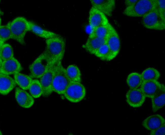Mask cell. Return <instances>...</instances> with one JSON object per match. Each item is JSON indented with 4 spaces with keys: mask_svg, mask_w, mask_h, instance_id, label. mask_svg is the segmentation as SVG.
Instances as JSON below:
<instances>
[{
    "mask_svg": "<svg viewBox=\"0 0 165 135\" xmlns=\"http://www.w3.org/2000/svg\"><path fill=\"white\" fill-rule=\"evenodd\" d=\"M46 47L43 52L51 61L63 59L66 47L64 38L60 35L46 39Z\"/></svg>",
    "mask_w": 165,
    "mask_h": 135,
    "instance_id": "1",
    "label": "cell"
},
{
    "mask_svg": "<svg viewBox=\"0 0 165 135\" xmlns=\"http://www.w3.org/2000/svg\"><path fill=\"white\" fill-rule=\"evenodd\" d=\"M157 5V0H138L132 6L126 7L123 13L132 17H143Z\"/></svg>",
    "mask_w": 165,
    "mask_h": 135,
    "instance_id": "2",
    "label": "cell"
},
{
    "mask_svg": "<svg viewBox=\"0 0 165 135\" xmlns=\"http://www.w3.org/2000/svg\"><path fill=\"white\" fill-rule=\"evenodd\" d=\"M12 34V39L20 44H26L25 37L29 31V21L23 16H18L9 22Z\"/></svg>",
    "mask_w": 165,
    "mask_h": 135,
    "instance_id": "3",
    "label": "cell"
},
{
    "mask_svg": "<svg viewBox=\"0 0 165 135\" xmlns=\"http://www.w3.org/2000/svg\"><path fill=\"white\" fill-rule=\"evenodd\" d=\"M63 59H59L51 61L46 71L40 78V82L42 89V96L47 97L53 92L52 85L53 77L58 66Z\"/></svg>",
    "mask_w": 165,
    "mask_h": 135,
    "instance_id": "4",
    "label": "cell"
},
{
    "mask_svg": "<svg viewBox=\"0 0 165 135\" xmlns=\"http://www.w3.org/2000/svg\"><path fill=\"white\" fill-rule=\"evenodd\" d=\"M71 82L68 78L66 69L60 63L55 72L52 83L53 92L59 94H63L66 88Z\"/></svg>",
    "mask_w": 165,
    "mask_h": 135,
    "instance_id": "5",
    "label": "cell"
},
{
    "mask_svg": "<svg viewBox=\"0 0 165 135\" xmlns=\"http://www.w3.org/2000/svg\"><path fill=\"white\" fill-rule=\"evenodd\" d=\"M142 24L145 28L150 29L162 30L165 29V21L161 17L157 6L143 17Z\"/></svg>",
    "mask_w": 165,
    "mask_h": 135,
    "instance_id": "6",
    "label": "cell"
},
{
    "mask_svg": "<svg viewBox=\"0 0 165 135\" xmlns=\"http://www.w3.org/2000/svg\"><path fill=\"white\" fill-rule=\"evenodd\" d=\"M86 93L85 88L81 82H71L63 94L69 101L77 103L83 99L86 96Z\"/></svg>",
    "mask_w": 165,
    "mask_h": 135,
    "instance_id": "7",
    "label": "cell"
},
{
    "mask_svg": "<svg viewBox=\"0 0 165 135\" xmlns=\"http://www.w3.org/2000/svg\"><path fill=\"white\" fill-rule=\"evenodd\" d=\"M51 61L43 52L42 53L29 65L30 76L32 78H40Z\"/></svg>",
    "mask_w": 165,
    "mask_h": 135,
    "instance_id": "8",
    "label": "cell"
},
{
    "mask_svg": "<svg viewBox=\"0 0 165 135\" xmlns=\"http://www.w3.org/2000/svg\"><path fill=\"white\" fill-rule=\"evenodd\" d=\"M126 101L131 106L138 108L144 103L146 97L140 89L130 88L126 94Z\"/></svg>",
    "mask_w": 165,
    "mask_h": 135,
    "instance_id": "9",
    "label": "cell"
},
{
    "mask_svg": "<svg viewBox=\"0 0 165 135\" xmlns=\"http://www.w3.org/2000/svg\"><path fill=\"white\" fill-rule=\"evenodd\" d=\"M0 72L8 75L20 72L23 69L19 61L14 57L4 61L0 59Z\"/></svg>",
    "mask_w": 165,
    "mask_h": 135,
    "instance_id": "10",
    "label": "cell"
},
{
    "mask_svg": "<svg viewBox=\"0 0 165 135\" xmlns=\"http://www.w3.org/2000/svg\"><path fill=\"white\" fill-rule=\"evenodd\" d=\"M106 42L110 52V61L118 55L120 49V41L119 35L114 28L106 38Z\"/></svg>",
    "mask_w": 165,
    "mask_h": 135,
    "instance_id": "11",
    "label": "cell"
},
{
    "mask_svg": "<svg viewBox=\"0 0 165 135\" xmlns=\"http://www.w3.org/2000/svg\"><path fill=\"white\" fill-rule=\"evenodd\" d=\"M89 22L92 29L98 27L105 25L109 23L106 15L92 7L89 12Z\"/></svg>",
    "mask_w": 165,
    "mask_h": 135,
    "instance_id": "12",
    "label": "cell"
},
{
    "mask_svg": "<svg viewBox=\"0 0 165 135\" xmlns=\"http://www.w3.org/2000/svg\"><path fill=\"white\" fill-rule=\"evenodd\" d=\"M92 6L99 10L105 15L109 16L112 15L115 7V1L114 0H90Z\"/></svg>",
    "mask_w": 165,
    "mask_h": 135,
    "instance_id": "13",
    "label": "cell"
},
{
    "mask_svg": "<svg viewBox=\"0 0 165 135\" xmlns=\"http://www.w3.org/2000/svg\"><path fill=\"white\" fill-rule=\"evenodd\" d=\"M19 87H16L15 90V97L18 104L24 108H29L33 105L34 100L32 96Z\"/></svg>",
    "mask_w": 165,
    "mask_h": 135,
    "instance_id": "14",
    "label": "cell"
},
{
    "mask_svg": "<svg viewBox=\"0 0 165 135\" xmlns=\"http://www.w3.org/2000/svg\"><path fill=\"white\" fill-rule=\"evenodd\" d=\"M165 124L163 117L159 114H155L148 116L142 122V126L147 130H153Z\"/></svg>",
    "mask_w": 165,
    "mask_h": 135,
    "instance_id": "15",
    "label": "cell"
},
{
    "mask_svg": "<svg viewBox=\"0 0 165 135\" xmlns=\"http://www.w3.org/2000/svg\"><path fill=\"white\" fill-rule=\"evenodd\" d=\"M161 86L157 80L147 81L143 82L140 88L146 97L151 98L160 90Z\"/></svg>",
    "mask_w": 165,
    "mask_h": 135,
    "instance_id": "16",
    "label": "cell"
},
{
    "mask_svg": "<svg viewBox=\"0 0 165 135\" xmlns=\"http://www.w3.org/2000/svg\"><path fill=\"white\" fill-rule=\"evenodd\" d=\"M16 84L14 78L9 75L0 72V93L3 95L8 94Z\"/></svg>",
    "mask_w": 165,
    "mask_h": 135,
    "instance_id": "17",
    "label": "cell"
},
{
    "mask_svg": "<svg viewBox=\"0 0 165 135\" xmlns=\"http://www.w3.org/2000/svg\"><path fill=\"white\" fill-rule=\"evenodd\" d=\"M106 42V38L89 36L84 47L88 52L94 54L98 49Z\"/></svg>",
    "mask_w": 165,
    "mask_h": 135,
    "instance_id": "18",
    "label": "cell"
},
{
    "mask_svg": "<svg viewBox=\"0 0 165 135\" xmlns=\"http://www.w3.org/2000/svg\"><path fill=\"white\" fill-rule=\"evenodd\" d=\"M152 111L156 112L161 109L165 105V87L162 84L160 90L151 98Z\"/></svg>",
    "mask_w": 165,
    "mask_h": 135,
    "instance_id": "19",
    "label": "cell"
},
{
    "mask_svg": "<svg viewBox=\"0 0 165 135\" xmlns=\"http://www.w3.org/2000/svg\"><path fill=\"white\" fill-rule=\"evenodd\" d=\"M29 31L40 37L47 39L59 35L54 32L44 29L34 22L29 21Z\"/></svg>",
    "mask_w": 165,
    "mask_h": 135,
    "instance_id": "20",
    "label": "cell"
},
{
    "mask_svg": "<svg viewBox=\"0 0 165 135\" xmlns=\"http://www.w3.org/2000/svg\"><path fill=\"white\" fill-rule=\"evenodd\" d=\"M13 75L15 81L19 87L25 90L29 89L33 80L30 76L20 72L17 73Z\"/></svg>",
    "mask_w": 165,
    "mask_h": 135,
    "instance_id": "21",
    "label": "cell"
},
{
    "mask_svg": "<svg viewBox=\"0 0 165 135\" xmlns=\"http://www.w3.org/2000/svg\"><path fill=\"white\" fill-rule=\"evenodd\" d=\"M114 28L109 22L92 29L89 36L106 38Z\"/></svg>",
    "mask_w": 165,
    "mask_h": 135,
    "instance_id": "22",
    "label": "cell"
},
{
    "mask_svg": "<svg viewBox=\"0 0 165 135\" xmlns=\"http://www.w3.org/2000/svg\"><path fill=\"white\" fill-rule=\"evenodd\" d=\"M67 76L71 82H80L81 80V74L78 67L74 64L69 65L66 69Z\"/></svg>",
    "mask_w": 165,
    "mask_h": 135,
    "instance_id": "23",
    "label": "cell"
},
{
    "mask_svg": "<svg viewBox=\"0 0 165 135\" xmlns=\"http://www.w3.org/2000/svg\"><path fill=\"white\" fill-rule=\"evenodd\" d=\"M143 82L141 74L136 72L130 74L126 79L127 84L130 88H138Z\"/></svg>",
    "mask_w": 165,
    "mask_h": 135,
    "instance_id": "24",
    "label": "cell"
},
{
    "mask_svg": "<svg viewBox=\"0 0 165 135\" xmlns=\"http://www.w3.org/2000/svg\"><path fill=\"white\" fill-rule=\"evenodd\" d=\"M143 81L157 80L160 76L159 72L156 69L149 67L146 69L141 74Z\"/></svg>",
    "mask_w": 165,
    "mask_h": 135,
    "instance_id": "25",
    "label": "cell"
},
{
    "mask_svg": "<svg viewBox=\"0 0 165 135\" xmlns=\"http://www.w3.org/2000/svg\"><path fill=\"white\" fill-rule=\"evenodd\" d=\"M13 49L9 43H4L0 45V59L3 61L14 57Z\"/></svg>",
    "mask_w": 165,
    "mask_h": 135,
    "instance_id": "26",
    "label": "cell"
},
{
    "mask_svg": "<svg viewBox=\"0 0 165 135\" xmlns=\"http://www.w3.org/2000/svg\"><path fill=\"white\" fill-rule=\"evenodd\" d=\"M28 89L31 95L34 98H37L42 95V87L39 81L37 79H33Z\"/></svg>",
    "mask_w": 165,
    "mask_h": 135,
    "instance_id": "27",
    "label": "cell"
},
{
    "mask_svg": "<svg viewBox=\"0 0 165 135\" xmlns=\"http://www.w3.org/2000/svg\"><path fill=\"white\" fill-rule=\"evenodd\" d=\"M12 39V34L9 22L5 25L0 26V45L7 40Z\"/></svg>",
    "mask_w": 165,
    "mask_h": 135,
    "instance_id": "28",
    "label": "cell"
},
{
    "mask_svg": "<svg viewBox=\"0 0 165 135\" xmlns=\"http://www.w3.org/2000/svg\"><path fill=\"white\" fill-rule=\"evenodd\" d=\"M94 55L102 60L110 61V51L106 42L98 49Z\"/></svg>",
    "mask_w": 165,
    "mask_h": 135,
    "instance_id": "29",
    "label": "cell"
},
{
    "mask_svg": "<svg viewBox=\"0 0 165 135\" xmlns=\"http://www.w3.org/2000/svg\"><path fill=\"white\" fill-rule=\"evenodd\" d=\"M157 6L161 17L165 21V0H157Z\"/></svg>",
    "mask_w": 165,
    "mask_h": 135,
    "instance_id": "30",
    "label": "cell"
},
{
    "mask_svg": "<svg viewBox=\"0 0 165 135\" xmlns=\"http://www.w3.org/2000/svg\"><path fill=\"white\" fill-rule=\"evenodd\" d=\"M151 135H165V124L155 130L150 131Z\"/></svg>",
    "mask_w": 165,
    "mask_h": 135,
    "instance_id": "31",
    "label": "cell"
},
{
    "mask_svg": "<svg viewBox=\"0 0 165 135\" xmlns=\"http://www.w3.org/2000/svg\"><path fill=\"white\" fill-rule=\"evenodd\" d=\"M138 0H126L125 1V4L126 7L131 6L135 4Z\"/></svg>",
    "mask_w": 165,
    "mask_h": 135,
    "instance_id": "32",
    "label": "cell"
}]
</instances>
